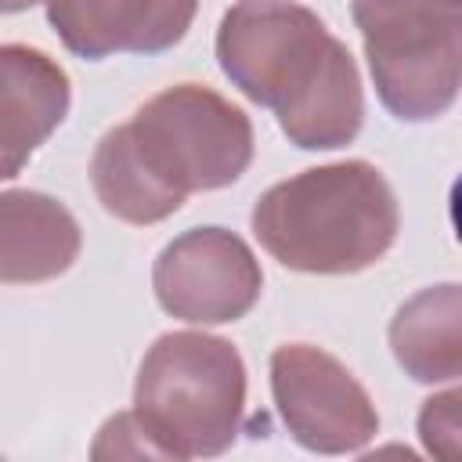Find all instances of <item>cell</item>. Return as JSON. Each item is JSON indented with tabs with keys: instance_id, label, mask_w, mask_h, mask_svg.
I'll return each mask as SVG.
<instances>
[{
	"instance_id": "4",
	"label": "cell",
	"mask_w": 462,
	"mask_h": 462,
	"mask_svg": "<svg viewBox=\"0 0 462 462\" xmlns=\"http://www.w3.org/2000/svg\"><path fill=\"white\" fill-rule=\"evenodd\" d=\"M116 134L173 213L195 191L235 184L253 162L249 116L199 83L148 97Z\"/></svg>"
},
{
	"instance_id": "10",
	"label": "cell",
	"mask_w": 462,
	"mask_h": 462,
	"mask_svg": "<svg viewBox=\"0 0 462 462\" xmlns=\"http://www.w3.org/2000/svg\"><path fill=\"white\" fill-rule=\"evenodd\" d=\"M76 217L51 195L14 188L0 191V282L36 285L65 274L79 256Z\"/></svg>"
},
{
	"instance_id": "1",
	"label": "cell",
	"mask_w": 462,
	"mask_h": 462,
	"mask_svg": "<svg viewBox=\"0 0 462 462\" xmlns=\"http://www.w3.org/2000/svg\"><path fill=\"white\" fill-rule=\"evenodd\" d=\"M217 61L253 105L278 116L296 148L332 152L357 137L365 119L357 65L310 7L289 0L231 7L217 29Z\"/></svg>"
},
{
	"instance_id": "5",
	"label": "cell",
	"mask_w": 462,
	"mask_h": 462,
	"mask_svg": "<svg viewBox=\"0 0 462 462\" xmlns=\"http://www.w3.org/2000/svg\"><path fill=\"white\" fill-rule=\"evenodd\" d=\"M379 101L404 123H430L458 97L462 0H354Z\"/></svg>"
},
{
	"instance_id": "11",
	"label": "cell",
	"mask_w": 462,
	"mask_h": 462,
	"mask_svg": "<svg viewBox=\"0 0 462 462\" xmlns=\"http://www.w3.org/2000/svg\"><path fill=\"white\" fill-rule=\"evenodd\" d=\"M390 346L415 383L462 375V289L455 282L415 292L390 321Z\"/></svg>"
},
{
	"instance_id": "12",
	"label": "cell",
	"mask_w": 462,
	"mask_h": 462,
	"mask_svg": "<svg viewBox=\"0 0 462 462\" xmlns=\"http://www.w3.org/2000/svg\"><path fill=\"white\" fill-rule=\"evenodd\" d=\"M458 401H462V393L448 390V393L430 397L419 411V437H422L426 451L437 455V458H455L458 455V433H462Z\"/></svg>"
},
{
	"instance_id": "13",
	"label": "cell",
	"mask_w": 462,
	"mask_h": 462,
	"mask_svg": "<svg viewBox=\"0 0 462 462\" xmlns=\"http://www.w3.org/2000/svg\"><path fill=\"white\" fill-rule=\"evenodd\" d=\"M36 4H43V0H0V14H14V11H29V7H36Z\"/></svg>"
},
{
	"instance_id": "7",
	"label": "cell",
	"mask_w": 462,
	"mask_h": 462,
	"mask_svg": "<svg viewBox=\"0 0 462 462\" xmlns=\"http://www.w3.org/2000/svg\"><path fill=\"white\" fill-rule=\"evenodd\" d=\"M152 285L166 314L191 325H227L253 310L263 292V271L235 231L195 227L159 253Z\"/></svg>"
},
{
	"instance_id": "3",
	"label": "cell",
	"mask_w": 462,
	"mask_h": 462,
	"mask_svg": "<svg viewBox=\"0 0 462 462\" xmlns=\"http://www.w3.org/2000/svg\"><path fill=\"white\" fill-rule=\"evenodd\" d=\"M242 354L206 332L159 336L134 383V422L159 458H213L242 433Z\"/></svg>"
},
{
	"instance_id": "9",
	"label": "cell",
	"mask_w": 462,
	"mask_h": 462,
	"mask_svg": "<svg viewBox=\"0 0 462 462\" xmlns=\"http://www.w3.org/2000/svg\"><path fill=\"white\" fill-rule=\"evenodd\" d=\"M69 101V76L47 51L0 43V180L22 173L32 152L61 126Z\"/></svg>"
},
{
	"instance_id": "8",
	"label": "cell",
	"mask_w": 462,
	"mask_h": 462,
	"mask_svg": "<svg viewBox=\"0 0 462 462\" xmlns=\"http://www.w3.org/2000/svg\"><path fill=\"white\" fill-rule=\"evenodd\" d=\"M199 0H47V22L79 58L162 54L184 40Z\"/></svg>"
},
{
	"instance_id": "2",
	"label": "cell",
	"mask_w": 462,
	"mask_h": 462,
	"mask_svg": "<svg viewBox=\"0 0 462 462\" xmlns=\"http://www.w3.org/2000/svg\"><path fill=\"white\" fill-rule=\"evenodd\" d=\"M397 227L393 188L365 159L303 170L253 206L256 242L303 274H357L390 253Z\"/></svg>"
},
{
	"instance_id": "6",
	"label": "cell",
	"mask_w": 462,
	"mask_h": 462,
	"mask_svg": "<svg viewBox=\"0 0 462 462\" xmlns=\"http://www.w3.org/2000/svg\"><path fill=\"white\" fill-rule=\"evenodd\" d=\"M271 393L292 440L318 455L361 451L379 433L365 386L332 354L310 343H285L271 354Z\"/></svg>"
}]
</instances>
